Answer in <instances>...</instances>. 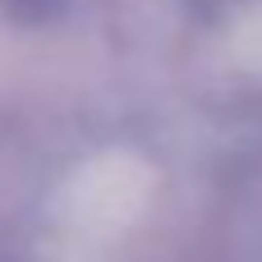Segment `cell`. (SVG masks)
I'll use <instances>...</instances> for the list:
<instances>
[{
  "instance_id": "6da1fadb",
  "label": "cell",
  "mask_w": 262,
  "mask_h": 262,
  "mask_svg": "<svg viewBox=\"0 0 262 262\" xmlns=\"http://www.w3.org/2000/svg\"><path fill=\"white\" fill-rule=\"evenodd\" d=\"M60 5H64V0H5V9H9L14 18H51Z\"/></svg>"
}]
</instances>
